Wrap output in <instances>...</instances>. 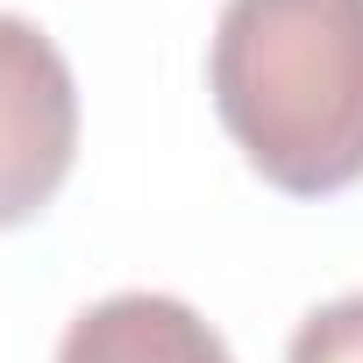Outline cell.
<instances>
[{
	"label": "cell",
	"mask_w": 363,
	"mask_h": 363,
	"mask_svg": "<svg viewBox=\"0 0 363 363\" xmlns=\"http://www.w3.org/2000/svg\"><path fill=\"white\" fill-rule=\"evenodd\" d=\"M207 86L278 193L320 200L363 178V0H228Z\"/></svg>",
	"instance_id": "obj_1"
},
{
	"label": "cell",
	"mask_w": 363,
	"mask_h": 363,
	"mask_svg": "<svg viewBox=\"0 0 363 363\" xmlns=\"http://www.w3.org/2000/svg\"><path fill=\"white\" fill-rule=\"evenodd\" d=\"M79 157V86L65 50L22 22L0 15V228L36 221Z\"/></svg>",
	"instance_id": "obj_2"
},
{
	"label": "cell",
	"mask_w": 363,
	"mask_h": 363,
	"mask_svg": "<svg viewBox=\"0 0 363 363\" xmlns=\"http://www.w3.org/2000/svg\"><path fill=\"white\" fill-rule=\"evenodd\" d=\"M57 363H235V356L186 299L114 292V299H93L65 328Z\"/></svg>",
	"instance_id": "obj_3"
},
{
	"label": "cell",
	"mask_w": 363,
	"mask_h": 363,
	"mask_svg": "<svg viewBox=\"0 0 363 363\" xmlns=\"http://www.w3.org/2000/svg\"><path fill=\"white\" fill-rule=\"evenodd\" d=\"M285 363H363V292H342V299L313 306L292 328Z\"/></svg>",
	"instance_id": "obj_4"
}]
</instances>
